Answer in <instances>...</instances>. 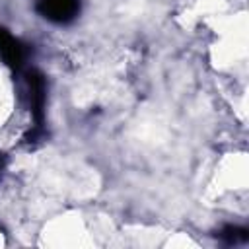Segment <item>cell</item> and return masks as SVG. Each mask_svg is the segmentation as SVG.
Here are the masks:
<instances>
[{"instance_id": "obj_1", "label": "cell", "mask_w": 249, "mask_h": 249, "mask_svg": "<svg viewBox=\"0 0 249 249\" xmlns=\"http://www.w3.org/2000/svg\"><path fill=\"white\" fill-rule=\"evenodd\" d=\"M27 86H29V103H31V117L35 121L33 132L29 134V142L37 140V136L43 132V115H45V80L39 72H29L27 76Z\"/></svg>"}, {"instance_id": "obj_2", "label": "cell", "mask_w": 249, "mask_h": 249, "mask_svg": "<svg viewBox=\"0 0 249 249\" xmlns=\"http://www.w3.org/2000/svg\"><path fill=\"white\" fill-rule=\"evenodd\" d=\"M80 10L78 0H39L37 12L54 23H66L76 18Z\"/></svg>"}, {"instance_id": "obj_3", "label": "cell", "mask_w": 249, "mask_h": 249, "mask_svg": "<svg viewBox=\"0 0 249 249\" xmlns=\"http://www.w3.org/2000/svg\"><path fill=\"white\" fill-rule=\"evenodd\" d=\"M0 58L6 64L14 66V68H19L21 62H23V49H21V45L8 31H4L2 27H0Z\"/></svg>"}, {"instance_id": "obj_4", "label": "cell", "mask_w": 249, "mask_h": 249, "mask_svg": "<svg viewBox=\"0 0 249 249\" xmlns=\"http://www.w3.org/2000/svg\"><path fill=\"white\" fill-rule=\"evenodd\" d=\"M220 237H222L226 243L235 245V243H241V241L247 239V231H245L243 228H237V226H228V228H224V230L220 231Z\"/></svg>"}, {"instance_id": "obj_5", "label": "cell", "mask_w": 249, "mask_h": 249, "mask_svg": "<svg viewBox=\"0 0 249 249\" xmlns=\"http://www.w3.org/2000/svg\"><path fill=\"white\" fill-rule=\"evenodd\" d=\"M2 169H4V158L0 156V173H2Z\"/></svg>"}]
</instances>
